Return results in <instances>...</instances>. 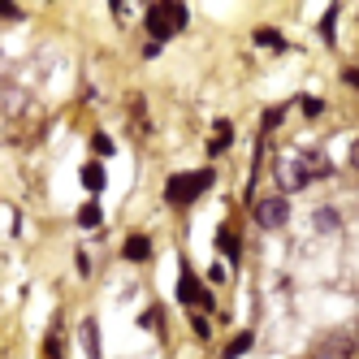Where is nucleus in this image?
<instances>
[{
    "label": "nucleus",
    "mask_w": 359,
    "mask_h": 359,
    "mask_svg": "<svg viewBox=\"0 0 359 359\" xmlns=\"http://www.w3.org/2000/svg\"><path fill=\"white\" fill-rule=\"evenodd\" d=\"M143 22H147L151 43H165V39H173L177 31L187 27V5H177V0H161V5H151L143 13Z\"/></svg>",
    "instance_id": "1"
},
{
    "label": "nucleus",
    "mask_w": 359,
    "mask_h": 359,
    "mask_svg": "<svg viewBox=\"0 0 359 359\" xmlns=\"http://www.w3.org/2000/svg\"><path fill=\"white\" fill-rule=\"evenodd\" d=\"M212 187V169H195V173H173L165 182V199L173 203V208H187V203H195L203 191Z\"/></svg>",
    "instance_id": "2"
},
{
    "label": "nucleus",
    "mask_w": 359,
    "mask_h": 359,
    "mask_svg": "<svg viewBox=\"0 0 359 359\" xmlns=\"http://www.w3.org/2000/svg\"><path fill=\"white\" fill-rule=\"evenodd\" d=\"M273 177H277L281 195H294V191H303L307 182H312V173H307V165H303V147L281 151L277 165H273Z\"/></svg>",
    "instance_id": "3"
},
{
    "label": "nucleus",
    "mask_w": 359,
    "mask_h": 359,
    "mask_svg": "<svg viewBox=\"0 0 359 359\" xmlns=\"http://www.w3.org/2000/svg\"><path fill=\"white\" fill-rule=\"evenodd\" d=\"M286 221H290V199L286 195H264L255 203V225L260 229H281Z\"/></svg>",
    "instance_id": "4"
},
{
    "label": "nucleus",
    "mask_w": 359,
    "mask_h": 359,
    "mask_svg": "<svg viewBox=\"0 0 359 359\" xmlns=\"http://www.w3.org/2000/svg\"><path fill=\"white\" fill-rule=\"evenodd\" d=\"M177 299H182L187 307H212V303H208V290L199 286V277H195L187 264H182V281H177Z\"/></svg>",
    "instance_id": "5"
},
{
    "label": "nucleus",
    "mask_w": 359,
    "mask_h": 359,
    "mask_svg": "<svg viewBox=\"0 0 359 359\" xmlns=\"http://www.w3.org/2000/svg\"><path fill=\"white\" fill-rule=\"evenodd\" d=\"M303 165H307V173H312V182L333 173V161L325 156V147H303Z\"/></svg>",
    "instance_id": "6"
},
{
    "label": "nucleus",
    "mask_w": 359,
    "mask_h": 359,
    "mask_svg": "<svg viewBox=\"0 0 359 359\" xmlns=\"http://www.w3.org/2000/svg\"><path fill=\"white\" fill-rule=\"evenodd\" d=\"M121 255H126L130 264H143L147 255H151V238H147V234H130V238H126V247H121Z\"/></svg>",
    "instance_id": "7"
},
{
    "label": "nucleus",
    "mask_w": 359,
    "mask_h": 359,
    "mask_svg": "<svg viewBox=\"0 0 359 359\" xmlns=\"http://www.w3.org/2000/svg\"><path fill=\"white\" fill-rule=\"evenodd\" d=\"M22 109H27V91L18 83H5V117H22Z\"/></svg>",
    "instance_id": "8"
},
{
    "label": "nucleus",
    "mask_w": 359,
    "mask_h": 359,
    "mask_svg": "<svg viewBox=\"0 0 359 359\" xmlns=\"http://www.w3.org/2000/svg\"><path fill=\"white\" fill-rule=\"evenodd\" d=\"M79 338H83L87 359H100V329H95V320H83L79 325Z\"/></svg>",
    "instance_id": "9"
},
{
    "label": "nucleus",
    "mask_w": 359,
    "mask_h": 359,
    "mask_svg": "<svg viewBox=\"0 0 359 359\" xmlns=\"http://www.w3.org/2000/svg\"><path fill=\"white\" fill-rule=\"evenodd\" d=\"M229 135H234V130H229V121H221L217 130H212V143H208V151H212V156H221V151L229 147Z\"/></svg>",
    "instance_id": "10"
},
{
    "label": "nucleus",
    "mask_w": 359,
    "mask_h": 359,
    "mask_svg": "<svg viewBox=\"0 0 359 359\" xmlns=\"http://www.w3.org/2000/svg\"><path fill=\"white\" fill-rule=\"evenodd\" d=\"M312 225L325 229V234H333V229H338V212H333V208H316L312 212Z\"/></svg>",
    "instance_id": "11"
},
{
    "label": "nucleus",
    "mask_w": 359,
    "mask_h": 359,
    "mask_svg": "<svg viewBox=\"0 0 359 359\" xmlns=\"http://www.w3.org/2000/svg\"><path fill=\"white\" fill-rule=\"evenodd\" d=\"M83 187H87V191H104V169H100V165H87V169H83Z\"/></svg>",
    "instance_id": "12"
},
{
    "label": "nucleus",
    "mask_w": 359,
    "mask_h": 359,
    "mask_svg": "<svg viewBox=\"0 0 359 359\" xmlns=\"http://www.w3.org/2000/svg\"><path fill=\"white\" fill-rule=\"evenodd\" d=\"M247 351H251V333H238V338L225 346V359H238V355H247Z\"/></svg>",
    "instance_id": "13"
},
{
    "label": "nucleus",
    "mask_w": 359,
    "mask_h": 359,
    "mask_svg": "<svg viewBox=\"0 0 359 359\" xmlns=\"http://www.w3.org/2000/svg\"><path fill=\"white\" fill-rule=\"evenodd\" d=\"M79 225H83V229H95V225H100V203H83Z\"/></svg>",
    "instance_id": "14"
},
{
    "label": "nucleus",
    "mask_w": 359,
    "mask_h": 359,
    "mask_svg": "<svg viewBox=\"0 0 359 359\" xmlns=\"http://www.w3.org/2000/svg\"><path fill=\"white\" fill-rule=\"evenodd\" d=\"M255 43H264V48H277V53L286 48V39H281L277 31H269V27H264V31H255Z\"/></svg>",
    "instance_id": "15"
},
{
    "label": "nucleus",
    "mask_w": 359,
    "mask_h": 359,
    "mask_svg": "<svg viewBox=\"0 0 359 359\" xmlns=\"http://www.w3.org/2000/svg\"><path fill=\"white\" fill-rule=\"evenodd\" d=\"M333 22H338V9H329V13H325V22H320V35H325V43H333Z\"/></svg>",
    "instance_id": "16"
},
{
    "label": "nucleus",
    "mask_w": 359,
    "mask_h": 359,
    "mask_svg": "<svg viewBox=\"0 0 359 359\" xmlns=\"http://www.w3.org/2000/svg\"><path fill=\"white\" fill-rule=\"evenodd\" d=\"M221 247H225L229 260H238V243H234V234H229V229H221Z\"/></svg>",
    "instance_id": "17"
},
{
    "label": "nucleus",
    "mask_w": 359,
    "mask_h": 359,
    "mask_svg": "<svg viewBox=\"0 0 359 359\" xmlns=\"http://www.w3.org/2000/svg\"><path fill=\"white\" fill-rule=\"evenodd\" d=\"M329 355H351V338H329Z\"/></svg>",
    "instance_id": "18"
},
{
    "label": "nucleus",
    "mask_w": 359,
    "mask_h": 359,
    "mask_svg": "<svg viewBox=\"0 0 359 359\" xmlns=\"http://www.w3.org/2000/svg\"><path fill=\"white\" fill-rule=\"evenodd\" d=\"M299 104H303V113H307V117H316V113H325V104H320V100H312V95H307V100H299Z\"/></svg>",
    "instance_id": "19"
},
{
    "label": "nucleus",
    "mask_w": 359,
    "mask_h": 359,
    "mask_svg": "<svg viewBox=\"0 0 359 359\" xmlns=\"http://www.w3.org/2000/svg\"><path fill=\"white\" fill-rule=\"evenodd\" d=\"M91 147H95V151H100V156H109V151H113V143H109V139H104V135H95V139H91Z\"/></svg>",
    "instance_id": "20"
},
{
    "label": "nucleus",
    "mask_w": 359,
    "mask_h": 359,
    "mask_svg": "<svg viewBox=\"0 0 359 359\" xmlns=\"http://www.w3.org/2000/svg\"><path fill=\"white\" fill-rule=\"evenodd\" d=\"M351 169H355V173H359V143H355V147H351Z\"/></svg>",
    "instance_id": "21"
},
{
    "label": "nucleus",
    "mask_w": 359,
    "mask_h": 359,
    "mask_svg": "<svg viewBox=\"0 0 359 359\" xmlns=\"http://www.w3.org/2000/svg\"><path fill=\"white\" fill-rule=\"evenodd\" d=\"M355 338H359V325H355Z\"/></svg>",
    "instance_id": "22"
}]
</instances>
